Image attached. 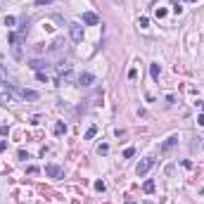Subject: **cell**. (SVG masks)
Returning a JSON list of instances; mask_svg holds the SVG:
<instances>
[{"label":"cell","instance_id":"cell-21","mask_svg":"<svg viewBox=\"0 0 204 204\" xmlns=\"http://www.w3.org/2000/svg\"><path fill=\"white\" fill-rule=\"evenodd\" d=\"M138 24H140V26L145 29V26H147V24H150V21H147V17H140V21H138Z\"/></svg>","mask_w":204,"mask_h":204},{"label":"cell","instance_id":"cell-13","mask_svg":"<svg viewBox=\"0 0 204 204\" xmlns=\"http://www.w3.org/2000/svg\"><path fill=\"white\" fill-rule=\"evenodd\" d=\"M150 74H152V79L157 81L159 79V67H157V64H150Z\"/></svg>","mask_w":204,"mask_h":204},{"label":"cell","instance_id":"cell-5","mask_svg":"<svg viewBox=\"0 0 204 204\" xmlns=\"http://www.w3.org/2000/svg\"><path fill=\"white\" fill-rule=\"evenodd\" d=\"M45 173L50 178H62V169H60L57 164H48V166H45Z\"/></svg>","mask_w":204,"mask_h":204},{"label":"cell","instance_id":"cell-23","mask_svg":"<svg viewBox=\"0 0 204 204\" xmlns=\"http://www.w3.org/2000/svg\"><path fill=\"white\" fill-rule=\"evenodd\" d=\"M36 5H50V2H52V0H33Z\"/></svg>","mask_w":204,"mask_h":204},{"label":"cell","instance_id":"cell-10","mask_svg":"<svg viewBox=\"0 0 204 204\" xmlns=\"http://www.w3.org/2000/svg\"><path fill=\"white\" fill-rule=\"evenodd\" d=\"M95 133H98V126H90L88 131H86V135H83V138H86V140H93V138H95Z\"/></svg>","mask_w":204,"mask_h":204},{"label":"cell","instance_id":"cell-9","mask_svg":"<svg viewBox=\"0 0 204 204\" xmlns=\"http://www.w3.org/2000/svg\"><path fill=\"white\" fill-rule=\"evenodd\" d=\"M45 64L48 62H43V60H33V62H29V67L36 69V71H40V69H45Z\"/></svg>","mask_w":204,"mask_h":204},{"label":"cell","instance_id":"cell-1","mask_svg":"<svg viewBox=\"0 0 204 204\" xmlns=\"http://www.w3.org/2000/svg\"><path fill=\"white\" fill-rule=\"evenodd\" d=\"M7 88H12L14 90V93H17L19 98L21 100H29V102H33V100H38V93H36V90H26V88H19L17 83H10Z\"/></svg>","mask_w":204,"mask_h":204},{"label":"cell","instance_id":"cell-19","mask_svg":"<svg viewBox=\"0 0 204 204\" xmlns=\"http://www.w3.org/2000/svg\"><path fill=\"white\" fill-rule=\"evenodd\" d=\"M157 17H159V19H164V17H166V10H164V7H159V10H157Z\"/></svg>","mask_w":204,"mask_h":204},{"label":"cell","instance_id":"cell-25","mask_svg":"<svg viewBox=\"0 0 204 204\" xmlns=\"http://www.w3.org/2000/svg\"><path fill=\"white\" fill-rule=\"evenodd\" d=\"M126 204H135V202H131V199H128V202H126Z\"/></svg>","mask_w":204,"mask_h":204},{"label":"cell","instance_id":"cell-16","mask_svg":"<svg viewBox=\"0 0 204 204\" xmlns=\"http://www.w3.org/2000/svg\"><path fill=\"white\" fill-rule=\"evenodd\" d=\"M107 152H109V145H107V142H102V145L98 147V154H107Z\"/></svg>","mask_w":204,"mask_h":204},{"label":"cell","instance_id":"cell-20","mask_svg":"<svg viewBox=\"0 0 204 204\" xmlns=\"http://www.w3.org/2000/svg\"><path fill=\"white\" fill-rule=\"evenodd\" d=\"M128 79H133V81L138 79V69H131V71H128Z\"/></svg>","mask_w":204,"mask_h":204},{"label":"cell","instance_id":"cell-8","mask_svg":"<svg viewBox=\"0 0 204 204\" xmlns=\"http://www.w3.org/2000/svg\"><path fill=\"white\" fill-rule=\"evenodd\" d=\"M0 83H5V86H10V83H14V81L10 79V74L5 71V67L0 64Z\"/></svg>","mask_w":204,"mask_h":204},{"label":"cell","instance_id":"cell-6","mask_svg":"<svg viewBox=\"0 0 204 204\" xmlns=\"http://www.w3.org/2000/svg\"><path fill=\"white\" fill-rule=\"evenodd\" d=\"M176 145H178V135H171V138H169L166 142H164V145H161L159 150H161V152H169L171 147H176Z\"/></svg>","mask_w":204,"mask_h":204},{"label":"cell","instance_id":"cell-26","mask_svg":"<svg viewBox=\"0 0 204 204\" xmlns=\"http://www.w3.org/2000/svg\"><path fill=\"white\" fill-rule=\"evenodd\" d=\"M187 2H192V0H187Z\"/></svg>","mask_w":204,"mask_h":204},{"label":"cell","instance_id":"cell-24","mask_svg":"<svg viewBox=\"0 0 204 204\" xmlns=\"http://www.w3.org/2000/svg\"><path fill=\"white\" fill-rule=\"evenodd\" d=\"M5 147H7V142H5V140H0V152L5 150Z\"/></svg>","mask_w":204,"mask_h":204},{"label":"cell","instance_id":"cell-17","mask_svg":"<svg viewBox=\"0 0 204 204\" xmlns=\"http://www.w3.org/2000/svg\"><path fill=\"white\" fill-rule=\"evenodd\" d=\"M133 154H135V150H133V147H126V152H124V157H126V159H131Z\"/></svg>","mask_w":204,"mask_h":204},{"label":"cell","instance_id":"cell-2","mask_svg":"<svg viewBox=\"0 0 204 204\" xmlns=\"http://www.w3.org/2000/svg\"><path fill=\"white\" fill-rule=\"evenodd\" d=\"M152 166H154V157H145V159H142L140 164L135 166V173H138V176H145V173H147Z\"/></svg>","mask_w":204,"mask_h":204},{"label":"cell","instance_id":"cell-18","mask_svg":"<svg viewBox=\"0 0 204 204\" xmlns=\"http://www.w3.org/2000/svg\"><path fill=\"white\" fill-rule=\"evenodd\" d=\"M14 21H17L14 17H5V26H14Z\"/></svg>","mask_w":204,"mask_h":204},{"label":"cell","instance_id":"cell-11","mask_svg":"<svg viewBox=\"0 0 204 204\" xmlns=\"http://www.w3.org/2000/svg\"><path fill=\"white\" fill-rule=\"evenodd\" d=\"M55 133H57V135L67 133V124H62V121H57V124H55Z\"/></svg>","mask_w":204,"mask_h":204},{"label":"cell","instance_id":"cell-4","mask_svg":"<svg viewBox=\"0 0 204 204\" xmlns=\"http://www.w3.org/2000/svg\"><path fill=\"white\" fill-rule=\"evenodd\" d=\"M93 81H95V79H93V74L83 71V74L79 76V86H81V88H90V86H93Z\"/></svg>","mask_w":204,"mask_h":204},{"label":"cell","instance_id":"cell-22","mask_svg":"<svg viewBox=\"0 0 204 204\" xmlns=\"http://www.w3.org/2000/svg\"><path fill=\"white\" fill-rule=\"evenodd\" d=\"M171 7H173V12H176V14H180V12H183V7H180L178 2H176V5H171Z\"/></svg>","mask_w":204,"mask_h":204},{"label":"cell","instance_id":"cell-15","mask_svg":"<svg viewBox=\"0 0 204 204\" xmlns=\"http://www.w3.org/2000/svg\"><path fill=\"white\" fill-rule=\"evenodd\" d=\"M95 190H98V192H105V190H107L105 180H95Z\"/></svg>","mask_w":204,"mask_h":204},{"label":"cell","instance_id":"cell-14","mask_svg":"<svg viewBox=\"0 0 204 204\" xmlns=\"http://www.w3.org/2000/svg\"><path fill=\"white\" fill-rule=\"evenodd\" d=\"M0 102H5V105H7V102H14V98H12L10 93H2V95H0Z\"/></svg>","mask_w":204,"mask_h":204},{"label":"cell","instance_id":"cell-3","mask_svg":"<svg viewBox=\"0 0 204 204\" xmlns=\"http://www.w3.org/2000/svg\"><path fill=\"white\" fill-rule=\"evenodd\" d=\"M69 33H71V40H76V43H81L83 40V29H81V24H69Z\"/></svg>","mask_w":204,"mask_h":204},{"label":"cell","instance_id":"cell-7","mask_svg":"<svg viewBox=\"0 0 204 204\" xmlns=\"http://www.w3.org/2000/svg\"><path fill=\"white\" fill-rule=\"evenodd\" d=\"M83 24L95 26V24H98V14H93V12H83Z\"/></svg>","mask_w":204,"mask_h":204},{"label":"cell","instance_id":"cell-12","mask_svg":"<svg viewBox=\"0 0 204 204\" xmlns=\"http://www.w3.org/2000/svg\"><path fill=\"white\" fill-rule=\"evenodd\" d=\"M142 190H145L147 195H152V192H154V180H145V185H142Z\"/></svg>","mask_w":204,"mask_h":204}]
</instances>
